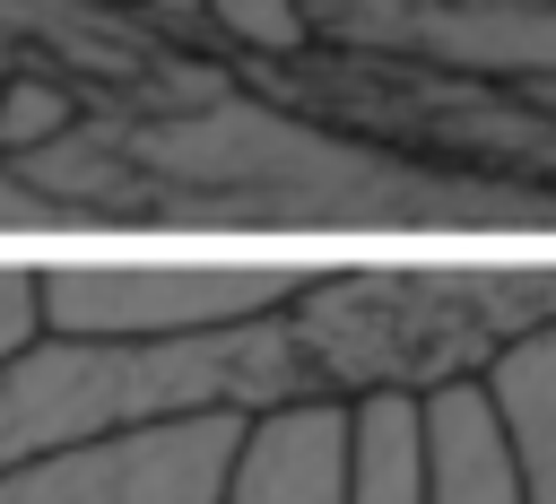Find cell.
Here are the masks:
<instances>
[{
	"mask_svg": "<svg viewBox=\"0 0 556 504\" xmlns=\"http://www.w3.org/2000/svg\"><path fill=\"white\" fill-rule=\"evenodd\" d=\"M17 165L61 226H382V235H556L547 182L426 165L313 122L235 70L174 104H87Z\"/></svg>",
	"mask_w": 556,
	"mask_h": 504,
	"instance_id": "obj_1",
	"label": "cell"
},
{
	"mask_svg": "<svg viewBox=\"0 0 556 504\" xmlns=\"http://www.w3.org/2000/svg\"><path fill=\"white\" fill-rule=\"evenodd\" d=\"M278 322L304 391L426 400L556 322V261H321Z\"/></svg>",
	"mask_w": 556,
	"mask_h": 504,
	"instance_id": "obj_2",
	"label": "cell"
},
{
	"mask_svg": "<svg viewBox=\"0 0 556 504\" xmlns=\"http://www.w3.org/2000/svg\"><path fill=\"white\" fill-rule=\"evenodd\" d=\"M304 391L295 382V348H287V322H243V330H208V339H35L0 365V478L61 452V443H87V434H113V426H139V417H182V408H261V400H287Z\"/></svg>",
	"mask_w": 556,
	"mask_h": 504,
	"instance_id": "obj_3",
	"label": "cell"
},
{
	"mask_svg": "<svg viewBox=\"0 0 556 504\" xmlns=\"http://www.w3.org/2000/svg\"><path fill=\"white\" fill-rule=\"evenodd\" d=\"M321 261H35V304L52 339H208L295 304Z\"/></svg>",
	"mask_w": 556,
	"mask_h": 504,
	"instance_id": "obj_4",
	"label": "cell"
},
{
	"mask_svg": "<svg viewBox=\"0 0 556 504\" xmlns=\"http://www.w3.org/2000/svg\"><path fill=\"white\" fill-rule=\"evenodd\" d=\"M243 408H182L139 417L87 443H61L0 478V504H226Z\"/></svg>",
	"mask_w": 556,
	"mask_h": 504,
	"instance_id": "obj_5",
	"label": "cell"
},
{
	"mask_svg": "<svg viewBox=\"0 0 556 504\" xmlns=\"http://www.w3.org/2000/svg\"><path fill=\"white\" fill-rule=\"evenodd\" d=\"M226 504H348V400L287 391V400L243 408Z\"/></svg>",
	"mask_w": 556,
	"mask_h": 504,
	"instance_id": "obj_6",
	"label": "cell"
},
{
	"mask_svg": "<svg viewBox=\"0 0 556 504\" xmlns=\"http://www.w3.org/2000/svg\"><path fill=\"white\" fill-rule=\"evenodd\" d=\"M426 504H521V469L486 382L426 391Z\"/></svg>",
	"mask_w": 556,
	"mask_h": 504,
	"instance_id": "obj_7",
	"label": "cell"
},
{
	"mask_svg": "<svg viewBox=\"0 0 556 504\" xmlns=\"http://www.w3.org/2000/svg\"><path fill=\"white\" fill-rule=\"evenodd\" d=\"M478 382H486L495 426L513 443L521 504H556V322H539L530 339H513Z\"/></svg>",
	"mask_w": 556,
	"mask_h": 504,
	"instance_id": "obj_8",
	"label": "cell"
},
{
	"mask_svg": "<svg viewBox=\"0 0 556 504\" xmlns=\"http://www.w3.org/2000/svg\"><path fill=\"white\" fill-rule=\"evenodd\" d=\"M348 504H426V400L417 391L348 400Z\"/></svg>",
	"mask_w": 556,
	"mask_h": 504,
	"instance_id": "obj_9",
	"label": "cell"
},
{
	"mask_svg": "<svg viewBox=\"0 0 556 504\" xmlns=\"http://www.w3.org/2000/svg\"><path fill=\"white\" fill-rule=\"evenodd\" d=\"M200 9H208L217 52H235V61H287L313 43L304 0H200Z\"/></svg>",
	"mask_w": 556,
	"mask_h": 504,
	"instance_id": "obj_10",
	"label": "cell"
},
{
	"mask_svg": "<svg viewBox=\"0 0 556 504\" xmlns=\"http://www.w3.org/2000/svg\"><path fill=\"white\" fill-rule=\"evenodd\" d=\"M43 339V304H35V261H0V365L17 348Z\"/></svg>",
	"mask_w": 556,
	"mask_h": 504,
	"instance_id": "obj_11",
	"label": "cell"
},
{
	"mask_svg": "<svg viewBox=\"0 0 556 504\" xmlns=\"http://www.w3.org/2000/svg\"><path fill=\"white\" fill-rule=\"evenodd\" d=\"M43 226H61V217H52V200H43L17 165H0V235H43Z\"/></svg>",
	"mask_w": 556,
	"mask_h": 504,
	"instance_id": "obj_12",
	"label": "cell"
},
{
	"mask_svg": "<svg viewBox=\"0 0 556 504\" xmlns=\"http://www.w3.org/2000/svg\"><path fill=\"white\" fill-rule=\"evenodd\" d=\"M104 9H148V0H104Z\"/></svg>",
	"mask_w": 556,
	"mask_h": 504,
	"instance_id": "obj_13",
	"label": "cell"
}]
</instances>
